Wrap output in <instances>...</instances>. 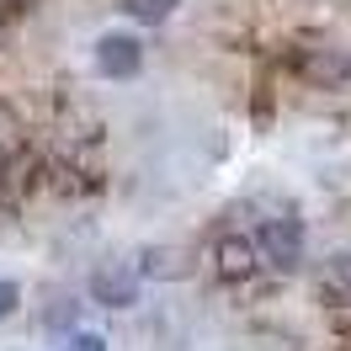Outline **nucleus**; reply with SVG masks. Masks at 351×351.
<instances>
[{"label":"nucleus","mask_w":351,"mask_h":351,"mask_svg":"<svg viewBox=\"0 0 351 351\" xmlns=\"http://www.w3.org/2000/svg\"><path fill=\"white\" fill-rule=\"evenodd\" d=\"M319 282H325V293H335V298H351V250H335L325 261V271H319Z\"/></svg>","instance_id":"nucleus-6"},{"label":"nucleus","mask_w":351,"mask_h":351,"mask_svg":"<svg viewBox=\"0 0 351 351\" xmlns=\"http://www.w3.org/2000/svg\"><path fill=\"white\" fill-rule=\"evenodd\" d=\"M256 245H261V256L271 266L293 271V266L304 261V223H298V219H266L261 234H256Z\"/></svg>","instance_id":"nucleus-1"},{"label":"nucleus","mask_w":351,"mask_h":351,"mask_svg":"<svg viewBox=\"0 0 351 351\" xmlns=\"http://www.w3.org/2000/svg\"><path fill=\"white\" fill-rule=\"evenodd\" d=\"M213 261H219L223 282H245V277L256 271V261H261V245H250L245 234H223V240L213 245Z\"/></svg>","instance_id":"nucleus-5"},{"label":"nucleus","mask_w":351,"mask_h":351,"mask_svg":"<svg viewBox=\"0 0 351 351\" xmlns=\"http://www.w3.org/2000/svg\"><path fill=\"white\" fill-rule=\"evenodd\" d=\"M171 11H176V0H123V16H133L144 27H160Z\"/></svg>","instance_id":"nucleus-7"},{"label":"nucleus","mask_w":351,"mask_h":351,"mask_svg":"<svg viewBox=\"0 0 351 351\" xmlns=\"http://www.w3.org/2000/svg\"><path fill=\"white\" fill-rule=\"evenodd\" d=\"M90 298L101 308H128L138 304V271H128L123 261H107L90 271Z\"/></svg>","instance_id":"nucleus-3"},{"label":"nucleus","mask_w":351,"mask_h":351,"mask_svg":"<svg viewBox=\"0 0 351 351\" xmlns=\"http://www.w3.org/2000/svg\"><path fill=\"white\" fill-rule=\"evenodd\" d=\"M298 75L319 90H335L351 80V53H341V48H304L298 53Z\"/></svg>","instance_id":"nucleus-4"},{"label":"nucleus","mask_w":351,"mask_h":351,"mask_svg":"<svg viewBox=\"0 0 351 351\" xmlns=\"http://www.w3.org/2000/svg\"><path fill=\"white\" fill-rule=\"evenodd\" d=\"M64 351H107V341H101V335H90V330H75Z\"/></svg>","instance_id":"nucleus-8"},{"label":"nucleus","mask_w":351,"mask_h":351,"mask_svg":"<svg viewBox=\"0 0 351 351\" xmlns=\"http://www.w3.org/2000/svg\"><path fill=\"white\" fill-rule=\"evenodd\" d=\"M16 304H22L16 282H0V319H11V314H16Z\"/></svg>","instance_id":"nucleus-9"},{"label":"nucleus","mask_w":351,"mask_h":351,"mask_svg":"<svg viewBox=\"0 0 351 351\" xmlns=\"http://www.w3.org/2000/svg\"><path fill=\"white\" fill-rule=\"evenodd\" d=\"M96 69L107 75V80H128L144 69V43L133 38V32H107L101 43H96Z\"/></svg>","instance_id":"nucleus-2"}]
</instances>
